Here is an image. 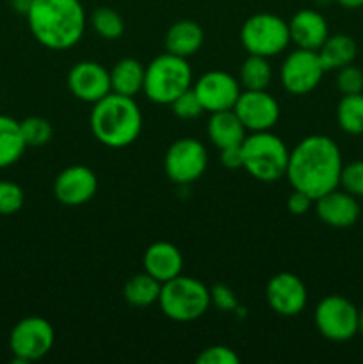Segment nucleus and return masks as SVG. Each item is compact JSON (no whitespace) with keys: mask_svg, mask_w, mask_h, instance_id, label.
Instances as JSON below:
<instances>
[{"mask_svg":"<svg viewBox=\"0 0 363 364\" xmlns=\"http://www.w3.org/2000/svg\"><path fill=\"white\" fill-rule=\"evenodd\" d=\"M344 162L337 142L327 135H308L290 149L285 178L294 191L308 194L315 201L340 187Z\"/></svg>","mask_w":363,"mask_h":364,"instance_id":"obj_1","label":"nucleus"},{"mask_svg":"<svg viewBox=\"0 0 363 364\" xmlns=\"http://www.w3.org/2000/svg\"><path fill=\"white\" fill-rule=\"evenodd\" d=\"M25 18L36 41L56 52L78 45L88 27L80 0H32Z\"/></svg>","mask_w":363,"mask_h":364,"instance_id":"obj_2","label":"nucleus"},{"mask_svg":"<svg viewBox=\"0 0 363 364\" xmlns=\"http://www.w3.org/2000/svg\"><path fill=\"white\" fill-rule=\"evenodd\" d=\"M91 134L107 148H127L134 144L142 130V112L134 98L110 91L93 103L89 114Z\"/></svg>","mask_w":363,"mask_h":364,"instance_id":"obj_3","label":"nucleus"},{"mask_svg":"<svg viewBox=\"0 0 363 364\" xmlns=\"http://www.w3.org/2000/svg\"><path fill=\"white\" fill-rule=\"evenodd\" d=\"M242 149V169L255 180L274 183L287 173L290 149L273 132H251L246 135Z\"/></svg>","mask_w":363,"mask_h":364,"instance_id":"obj_4","label":"nucleus"},{"mask_svg":"<svg viewBox=\"0 0 363 364\" xmlns=\"http://www.w3.org/2000/svg\"><path fill=\"white\" fill-rule=\"evenodd\" d=\"M192 70L185 57L166 52L144 68L142 92L157 105H171L177 96L191 89Z\"/></svg>","mask_w":363,"mask_h":364,"instance_id":"obj_5","label":"nucleus"},{"mask_svg":"<svg viewBox=\"0 0 363 364\" xmlns=\"http://www.w3.org/2000/svg\"><path fill=\"white\" fill-rule=\"evenodd\" d=\"M157 304L173 322H194L210 308V288L196 277L177 276L162 283Z\"/></svg>","mask_w":363,"mask_h":364,"instance_id":"obj_6","label":"nucleus"},{"mask_svg":"<svg viewBox=\"0 0 363 364\" xmlns=\"http://www.w3.org/2000/svg\"><path fill=\"white\" fill-rule=\"evenodd\" d=\"M241 43L251 55H280L290 45L288 21L273 13H256L249 16L241 27Z\"/></svg>","mask_w":363,"mask_h":364,"instance_id":"obj_7","label":"nucleus"},{"mask_svg":"<svg viewBox=\"0 0 363 364\" xmlns=\"http://www.w3.org/2000/svg\"><path fill=\"white\" fill-rule=\"evenodd\" d=\"M359 311L349 299L327 295L317 304L313 320L320 336L335 343L352 340L358 333Z\"/></svg>","mask_w":363,"mask_h":364,"instance_id":"obj_8","label":"nucleus"},{"mask_svg":"<svg viewBox=\"0 0 363 364\" xmlns=\"http://www.w3.org/2000/svg\"><path fill=\"white\" fill-rule=\"evenodd\" d=\"M56 343V331L43 316H27L13 327L9 334V348L14 361L27 364L45 358Z\"/></svg>","mask_w":363,"mask_h":364,"instance_id":"obj_9","label":"nucleus"},{"mask_svg":"<svg viewBox=\"0 0 363 364\" xmlns=\"http://www.w3.org/2000/svg\"><path fill=\"white\" fill-rule=\"evenodd\" d=\"M209 153L203 142L192 137H182L167 148L164 169L173 183L191 185L205 174Z\"/></svg>","mask_w":363,"mask_h":364,"instance_id":"obj_10","label":"nucleus"},{"mask_svg":"<svg viewBox=\"0 0 363 364\" xmlns=\"http://www.w3.org/2000/svg\"><path fill=\"white\" fill-rule=\"evenodd\" d=\"M324 70L320 57L315 50L295 48L285 57L280 70L281 85L294 96L310 95L322 80Z\"/></svg>","mask_w":363,"mask_h":364,"instance_id":"obj_11","label":"nucleus"},{"mask_svg":"<svg viewBox=\"0 0 363 364\" xmlns=\"http://www.w3.org/2000/svg\"><path fill=\"white\" fill-rule=\"evenodd\" d=\"M194 92L198 95L205 112L231 110L242 92L241 82L233 75L223 70H212L203 73L196 80Z\"/></svg>","mask_w":363,"mask_h":364,"instance_id":"obj_12","label":"nucleus"},{"mask_svg":"<svg viewBox=\"0 0 363 364\" xmlns=\"http://www.w3.org/2000/svg\"><path fill=\"white\" fill-rule=\"evenodd\" d=\"M233 112L248 132H267L276 127L281 110L278 100L269 95L267 89L262 91L244 89L238 95Z\"/></svg>","mask_w":363,"mask_h":364,"instance_id":"obj_13","label":"nucleus"},{"mask_svg":"<svg viewBox=\"0 0 363 364\" xmlns=\"http://www.w3.org/2000/svg\"><path fill=\"white\" fill-rule=\"evenodd\" d=\"M98 191V178L88 166L66 167L53 180V196L60 205L80 206L91 201Z\"/></svg>","mask_w":363,"mask_h":364,"instance_id":"obj_14","label":"nucleus"},{"mask_svg":"<svg viewBox=\"0 0 363 364\" xmlns=\"http://www.w3.org/2000/svg\"><path fill=\"white\" fill-rule=\"evenodd\" d=\"M265 301L278 315L295 316L306 308L308 291L301 277L292 272H280L270 277L267 283Z\"/></svg>","mask_w":363,"mask_h":364,"instance_id":"obj_15","label":"nucleus"},{"mask_svg":"<svg viewBox=\"0 0 363 364\" xmlns=\"http://www.w3.org/2000/svg\"><path fill=\"white\" fill-rule=\"evenodd\" d=\"M68 89L77 100L96 103L110 92V71L96 60H80L68 73Z\"/></svg>","mask_w":363,"mask_h":364,"instance_id":"obj_16","label":"nucleus"},{"mask_svg":"<svg viewBox=\"0 0 363 364\" xmlns=\"http://www.w3.org/2000/svg\"><path fill=\"white\" fill-rule=\"evenodd\" d=\"M315 213L326 226L344 230L351 228L359 217L358 198L345 192L344 188H333L327 194L320 196L315 201Z\"/></svg>","mask_w":363,"mask_h":364,"instance_id":"obj_17","label":"nucleus"},{"mask_svg":"<svg viewBox=\"0 0 363 364\" xmlns=\"http://www.w3.org/2000/svg\"><path fill=\"white\" fill-rule=\"evenodd\" d=\"M288 32H290V43H294L295 48L317 52L330 36V27L327 20L319 11L299 9L288 20Z\"/></svg>","mask_w":363,"mask_h":364,"instance_id":"obj_18","label":"nucleus"},{"mask_svg":"<svg viewBox=\"0 0 363 364\" xmlns=\"http://www.w3.org/2000/svg\"><path fill=\"white\" fill-rule=\"evenodd\" d=\"M142 265H144V272L155 277L159 283H167L182 274L184 256L180 249L171 242H153L144 251Z\"/></svg>","mask_w":363,"mask_h":364,"instance_id":"obj_19","label":"nucleus"},{"mask_svg":"<svg viewBox=\"0 0 363 364\" xmlns=\"http://www.w3.org/2000/svg\"><path fill=\"white\" fill-rule=\"evenodd\" d=\"M206 135L217 149H224L241 146L248 135V130L231 109L210 114V119L206 123Z\"/></svg>","mask_w":363,"mask_h":364,"instance_id":"obj_20","label":"nucleus"},{"mask_svg":"<svg viewBox=\"0 0 363 364\" xmlns=\"http://www.w3.org/2000/svg\"><path fill=\"white\" fill-rule=\"evenodd\" d=\"M203 39H205V34L199 23L192 20H178L167 28L164 46H166V52L189 59L199 52Z\"/></svg>","mask_w":363,"mask_h":364,"instance_id":"obj_21","label":"nucleus"},{"mask_svg":"<svg viewBox=\"0 0 363 364\" xmlns=\"http://www.w3.org/2000/svg\"><path fill=\"white\" fill-rule=\"evenodd\" d=\"M144 85V66L137 59L125 57L110 70V91L135 98Z\"/></svg>","mask_w":363,"mask_h":364,"instance_id":"obj_22","label":"nucleus"},{"mask_svg":"<svg viewBox=\"0 0 363 364\" xmlns=\"http://www.w3.org/2000/svg\"><path fill=\"white\" fill-rule=\"evenodd\" d=\"M317 53H319L324 70H340L347 64H352V60L356 59V53H358V46L351 36L333 34L327 36L322 46L317 50Z\"/></svg>","mask_w":363,"mask_h":364,"instance_id":"obj_23","label":"nucleus"},{"mask_svg":"<svg viewBox=\"0 0 363 364\" xmlns=\"http://www.w3.org/2000/svg\"><path fill=\"white\" fill-rule=\"evenodd\" d=\"M27 144L21 135L20 121L0 114V169L14 166L23 156Z\"/></svg>","mask_w":363,"mask_h":364,"instance_id":"obj_24","label":"nucleus"},{"mask_svg":"<svg viewBox=\"0 0 363 364\" xmlns=\"http://www.w3.org/2000/svg\"><path fill=\"white\" fill-rule=\"evenodd\" d=\"M162 283L149 276L148 272H141L132 276L123 287L125 301L135 308H148L159 302Z\"/></svg>","mask_w":363,"mask_h":364,"instance_id":"obj_25","label":"nucleus"},{"mask_svg":"<svg viewBox=\"0 0 363 364\" xmlns=\"http://www.w3.org/2000/svg\"><path fill=\"white\" fill-rule=\"evenodd\" d=\"M270 80H273V68H270L269 59L248 53L246 60L242 63L241 71H238L241 87L251 89V91H262V89L269 87Z\"/></svg>","mask_w":363,"mask_h":364,"instance_id":"obj_26","label":"nucleus"},{"mask_svg":"<svg viewBox=\"0 0 363 364\" xmlns=\"http://www.w3.org/2000/svg\"><path fill=\"white\" fill-rule=\"evenodd\" d=\"M337 123L345 134H363V92L342 95L337 105Z\"/></svg>","mask_w":363,"mask_h":364,"instance_id":"obj_27","label":"nucleus"},{"mask_svg":"<svg viewBox=\"0 0 363 364\" xmlns=\"http://www.w3.org/2000/svg\"><path fill=\"white\" fill-rule=\"evenodd\" d=\"M89 23L100 38L109 39V41L121 38L125 32V20L121 18V14L107 6L96 7L89 16Z\"/></svg>","mask_w":363,"mask_h":364,"instance_id":"obj_28","label":"nucleus"},{"mask_svg":"<svg viewBox=\"0 0 363 364\" xmlns=\"http://www.w3.org/2000/svg\"><path fill=\"white\" fill-rule=\"evenodd\" d=\"M21 135L25 139V144L32 146V148H41V146L48 144L53 137V128L48 119L41 116H31L20 121Z\"/></svg>","mask_w":363,"mask_h":364,"instance_id":"obj_29","label":"nucleus"},{"mask_svg":"<svg viewBox=\"0 0 363 364\" xmlns=\"http://www.w3.org/2000/svg\"><path fill=\"white\" fill-rule=\"evenodd\" d=\"M25 203L23 188L11 180H0V215L20 212Z\"/></svg>","mask_w":363,"mask_h":364,"instance_id":"obj_30","label":"nucleus"},{"mask_svg":"<svg viewBox=\"0 0 363 364\" xmlns=\"http://www.w3.org/2000/svg\"><path fill=\"white\" fill-rule=\"evenodd\" d=\"M171 110H173L174 116L185 121L198 119V117L205 112L198 95H196L192 87L187 89L185 92H182L180 96H177V98L171 102Z\"/></svg>","mask_w":363,"mask_h":364,"instance_id":"obj_31","label":"nucleus"},{"mask_svg":"<svg viewBox=\"0 0 363 364\" xmlns=\"http://www.w3.org/2000/svg\"><path fill=\"white\" fill-rule=\"evenodd\" d=\"M340 187L354 198H363V160H354L342 167Z\"/></svg>","mask_w":363,"mask_h":364,"instance_id":"obj_32","label":"nucleus"},{"mask_svg":"<svg viewBox=\"0 0 363 364\" xmlns=\"http://www.w3.org/2000/svg\"><path fill=\"white\" fill-rule=\"evenodd\" d=\"M337 89L342 95L363 92V71L352 64L337 70Z\"/></svg>","mask_w":363,"mask_h":364,"instance_id":"obj_33","label":"nucleus"},{"mask_svg":"<svg viewBox=\"0 0 363 364\" xmlns=\"http://www.w3.org/2000/svg\"><path fill=\"white\" fill-rule=\"evenodd\" d=\"M198 364H238L241 358L235 354V350H231L230 347H224V345H212V347H206L205 350L199 352V355L196 358Z\"/></svg>","mask_w":363,"mask_h":364,"instance_id":"obj_34","label":"nucleus"},{"mask_svg":"<svg viewBox=\"0 0 363 364\" xmlns=\"http://www.w3.org/2000/svg\"><path fill=\"white\" fill-rule=\"evenodd\" d=\"M210 302L219 311L235 313L238 309V301L235 297L233 290L223 283H217L210 288Z\"/></svg>","mask_w":363,"mask_h":364,"instance_id":"obj_35","label":"nucleus"},{"mask_svg":"<svg viewBox=\"0 0 363 364\" xmlns=\"http://www.w3.org/2000/svg\"><path fill=\"white\" fill-rule=\"evenodd\" d=\"M313 205V199L301 191H294L287 199V208L292 215H305Z\"/></svg>","mask_w":363,"mask_h":364,"instance_id":"obj_36","label":"nucleus"},{"mask_svg":"<svg viewBox=\"0 0 363 364\" xmlns=\"http://www.w3.org/2000/svg\"><path fill=\"white\" fill-rule=\"evenodd\" d=\"M219 162L226 169H242V149L241 146L219 149Z\"/></svg>","mask_w":363,"mask_h":364,"instance_id":"obj_37","label":"nucleus"},{"mask_svg":"<svg viewBox=\"0 0 363 364\" xmlns=\"http://www.w3.org/2000/svg\"><path fill=\"white\" fill-rule=\"evenodd\" d=\"M9 6L14 13L21 14V16H27L28 9L32 6V0H9Z\"/></svg>","mask_w":363,"mask_h":364,"instance_id":"obj_38","label":"nucleus"},{"mask_svg":"<svg viewBox=\"0 0 363 364\" xmlns=\"http://www.w3.org/2000/svg\"><path fill=\"white\" fill-rule=\"evenodd\" d=\"M337 2L345 9H359V7H363V0H337Z\"/></svg>","mask_w":363,"mask_h":364,"instance_id":"obj_39","label":"nucleus"},{"mask_svg":"<svg viewBox=\"0 0 363 364\" xmlns=\"http://www.w3.org/2000/svg\"><path fill=\"white\" fill-rule=\"evenodd\" d=\"M358 331L363 334V309L359 311V316H358Z\"/></svg>","mask_w":363,"mask_h":364,"instance_id":"obj_40","label":"nucleus"}]
</instances>
